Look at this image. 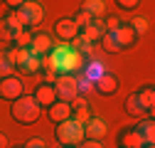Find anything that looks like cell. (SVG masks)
I'll use <instances>...</instances> for the list:
<instances>
[{
	"label": "cell",
	"instance_id": "1",
	"mask_svg": "<svg viewBox=\"0 0 155 148\" xmlns=\"http://www.w3.org/2000/svg\"><path fill=\"white\" fill-rule=\"evenodd\" d=\"M47 67L57 74H71L81 67V54L71 47V42H59V45L52 47Z\"/></svg>",
	"mask_w": 155,
	"mask_h": 148
},
{
	"label": "cell",
	"instance_id": "2",
	"mask_svg": "<svg viewBox=\"0 0 155 148\" xmlns=\"http://www.w3.org/2000/svg\"><path fill=\"white\" fill-rule=\"evenodd\" d=\"M10 114H12V119H15L17 123L30 126V123H35L37 119H40V114H42V106L35 101V96H27V94H22L20 99H15V101H12Z\"/></svg>",
	"mask_w": 155,
	"mask_h": 148
},
{
	"label": "cell",
	"instance_id": "3",
	"mask_svg": "<svg viewBox=\"0 0 155 148\" xmlns=\"http://www.w3.org/2000/svg\"><path fill=\"white\" fill-rule=\"evenodd\" d=\"M57 141L59 146H79L84 141V123H79L76 119L57 123Z\"/></svg>",
	"mask_w": 155,
	"mask_h": 148
},
{
	"label": "cell",
	"instance_id": "4",
	"mask_svg": "<svg viewBox=\"0 0 155 148\" xmlns=\"http://www.w3.org/2000/svg\"><path fill=\"white\" fill-rule=\"evenodd\" d=\"M15 15L20 17V25L25 30H30V27H37L45 20V5L37 3V0H25V3L15 10Z\"/></svg>",
	"mask_w": 155,
	"mask_h": 148
},
{
	"label": "cell",
	"instance_id": "5",
	"mask_svg": "<svg viewBox=\"0 0 155 148\" xmlns=\"http://www.w3.org/2000/svg\"><path fill=\"white\" fill-rule=\"evenodd\" d=\"M52 86H54L57 99H59V101H74L76 96H79V89H76V77H71V74H59Z\"/></svg>",
	"mask_w": 155,
	"mask_h": 148
},
{
	"label": "cell",
	"instance_id": "6",
	"mask_svg": "<svg viewBox=\"0 0 155 148\" xmlns=\"http://www.w3.org/2000/svg\"><path fill=\"white\" fill-rule=\"evenodd\" d=\"M22 94H25V82H22L20 77L10 74V77H3V79H0V99L15 101V99H20Z\"/></svg>",
	"mask_w": 155,
	"mask_h": 148
},
{
	"label": "cell",
	"instance_id": "7",
	"mask_svg": "<svg viewBox=\"0 0 155 148\" xmlns=\"http://www.w3.org/2000/svg\"><path fill=\"white\" fill-rule=\"evenodd\" d=\"M108 133V121L101 119V116H89L84 121V138H91V141H104Z\"/></svg>",
	"mask_w": 155,
	"mask_h": 148
},
{
	"label": "cell",
	"instance_id": "8",
	"mask_svg": "<svg viewBox=\"0 0 155 148\" xmlns=\"http://www.w3.org/2000/svg\"><path fill=\"white\" fill-rule=\"evenodd\" d=\"M17 30H22L20 17H17L15 12H8L3 20H0V42H3V45H10V42L15 40V32H17Z\"/></svg>",
	"mask_w": 155,
	"mask_h": 148
},
{
	"label": "cell",
	"instance_id": "9",
	"mask_svg": "<svg viewBox=\"0 0 155 148\" xmlns=\"http://www.w3.org/2000/svg\"><path fill=\"white\" fill-rule=\"evenodd\" d=\"M54 35L59 37V42H71L76 35H79V27L74 25V20L69 17H62V20L54 22Z\"/></svg>",
	"mask_w": 155,
	"mask_h": 148
},
{
	"label": "cell",
	"instance_id": "10",
	"mask_svg": "<svg viewBox=\"0 0 155 148\" xmlns=\"http://www.w3.org/2000/svg\"><path fill=\"white\" fill-rule=\"evenodd\" d=\"M104 32H106V22H104V17H91L89 25L81 30V37L94 45V42H99V40H101V35H104Z\"/></svg>",
	"mask_w": 155,
	"mask_h": 148
},
{
	"label": "cell",
	"instance_id": "11",
	"mask_svg": "<svg viewBox=\"0 0 155 148\" xmlns=\"http://www.w3.org/2000/svg\"><path fill=\"white\" fill-rule=\"evenodd\" d=\"M52 47H54L52 35H47V32H35V35H32V45H30V49H32L35 54L45 57V54L52 52Z\"/></svg>",
	"mask_w": 155,
	"mask_h": 148
},
{
	"label": "cell",
	"instance_id": "12",
	"mask_svg": "<svg viewBox=\"0 0 155 148\" xmlns=\"http://www.w3.org/2000/svg\"><path fill=\"white\" fill-rule=\"evenodd\" d=\"M118 146L121 148H153V146H148L138 133H135V128H123L121 136H118Z\"/></svg>",
	"mask_w": 155,
	"mask_h": 148
},
{
	"label": "cell",
	"instance_id": "13",
	"mask_svg": "<svg viewBox=\"0 0 155 148\" xmlns=\"http://www.w3.org/2000/svg\"><path fill=\"white\" fill-rule=\"evenodd\" d=\"M35 101L40 104L42 109H49V106L57 101V91H54V86H52V84H47V82H45V84H40V86L35 89Z\"/></svg>",
	"mask_w": 155,
	"mask_h": 148
},
{
	"label": "cell",
	"instance_id": "14",
	"mask_svg": "<svg viewBox=\"0 0 155 148\" xmlns=\"http://www.w3.org/2000/svg\"><path fill=\"white\" fill-rule=\"evenodd\" d=\"M94 89L99 91L101 96H111V94H116V89H118V82H116L113 74H106V72H104L101 77L94 82Z\"/></svg>",
	"mask_w": 155,
	"mask_h": 148
},
{
	"label": "cell",
	"instance_id": "15",
	"mask_svg": "<svg viewBox=\"0 0 155 148\" xmlns=\"http://www.w3.org/2000/svg\"><path fill=\"white\" fill-rule=\"evenodd\" d=\"M113 32H116V37H118V45H121V49H128V47H133L135 42H138V35H135V32L130 30V25H128V22H121V25L116 27Z\"/></svg>",
	"mask_w": 155,
	"mask_h": 148
},
{
	"label": "cell",
	"instance_id": "16",
	"mask_svg": "<svg viewBox=\"0 0 155 148\" xmlns=\"http://www.w3.org/2000/svg\"><path fill=\"white\" fill-rule=\"evenodd\" d=\"M49 119H52L54 123H62V121L71 119V104H69V101H59V99H57V101L49 106Z\"/></svg>",
	"mask_w": 155,
	"mask_h": 148
},
{
	"label": "cell",
	"instance_id": "17",
	"mask_svg": "<svg viewBox=\"0 0 155 148\" xmlns=\"http://www.w3.org/2000/svg\"><path fill=\"white\" fill-rule=\"evenodd\" d=\"M126 114H128V116H133V119H145L150 111L143 106V101L138 99V94L133 91V94L126 99Z\"/></svg>",
	"mask_w": 155,
	"mask_h": 148
},
{
	"label": "cell",
	"instance_id": "18",
	"mask_svg": "<svg viewBox=\"0 0 155 148\" xmlns=\"http://www.w3.org/2000/svg\"><path fill=\"white\" fill-rule=\"evenodd\" d=\"M135 133H138L148 146H153V141H155V123H153V119L150 116L138 119V123H135Z\"/></svg>",
	"mask_w": 155,
	"mask_h": 148
},
{
	"label": "cell",
	"instance_id": "19",
	"mask_svg": "<svg viewBox=\"0 0 155 148\" xmlns=\"http://www.w3.org/2000/svg\"><path fill=\"white\" fill-rule=\"evenodd\" d=\"M71 104V119H76L79 123H84L91 114H89V101L84 99V96H76L74 101H69Z\"/></svg>",
	"mask_w": 155,
	"mask_h": 148
},
{
	"label": "cell",
	"instance_id": "20",
	"mask_svg": "<svg viewBox=\"0 0 155 148\" xmlns=\"http://www.w3.org/2000/svg\"><path fill=\"white\" fill-rule=\"evenodd\" d=\"M81 12H86L91 17H104L106 15V3L104 0H84L81 3Z\"/></svg>",
	"mask_w": 155,
	"mask_h": 148
},
{
	"label": "cell",
	"instance_id": "21",
	"mask_svg": "<svg viewBox=\"0 0 155 148\" xmlns=\"http://www.w3.org/2000/svg\"><path fill=\"white\" fill-rule=\"evenodd\" d=\"M30 54H32V49H30V47H15V49L10 52V59H12L15 69H20V72H22L25 62L30 59Z\"/></svg>",
	"mask_w": 155,
	"mask_h": 148
},
{
	"label": "cell",
	"instance_id": "22",
	"mask_svg": "<svg viewBox=\"0 0 155 148\" xmlns=\"http://www.w3.org/2000/svg\"><path fill=\"white\" fill-rule=\"evenodd\" d=\"M101 47H104L106 52H121L118 37H116V32H113V30H106V32L101 35Z\"/></svg>",
	"mask_w": 155,
	"mask_h": 148
},
{
	"label": "cell",
	"instance_id": "23",
	"mask_svg": "<svg viewBox=\"0 0 155 148\" xmlns=\"http://www.w3.org/2000/svg\"><path fill=\"white\" fill-rule=\"evenodd\" d=\"M128 25H130V30H133L135 35H138V40H140V37H143V35L150 30V22H148V17H143V15H135V17H133V20H130Z\"/></svg>",
	"mask_w": 155,
	"mask_h": 148
},
{
	"label": "cell",
	"instance_id": "24",
	"mask_svg": "<svg viewBox=\"0 0 155 148\" xmlns=\"http://www.w3.org/2000/svg\"><path fill=\"white\" fill-rule=\"evenodd\" d=\"M42 64H45V59L40 57V54H30V59L25 62V67H22V74H37V72H40L42 69Z\"/></svg>",
	"mask_w": 155,
	"mask_h": 148
},
{
	"label": "cell",
	"instance_id": "25",
	"mask_svg": "<svg viewBox=\"0 0 155 148\" xmlns=\"http://www.w3.org/2000/svg\"><path fill=\"white\" fill-rule=\"evenodd\" d=\"M135 94H138V99L143 101V106H145L148 111H153V104H155V91H153V86H150V84H148V86H143V89H138Z\"/></svg>",
	"mask_w": 155,
	"mask_h": 148
},
{
	"label": "cell",
	"instance_id": "26",
	"mask_svg": "<svg viewBox=\"0 0 155 148\" xmlns=\"http://www.w3.org/2000/svg\"><path fill=\"white\" fill-rule=\"evenodd\" d=\"M15 72V64L10 59V52H0V79L3 77H10Z\"/></svg>",
	"mask_w": 155,
	"mask_h": 148
},
{
	"label": "cell",
	"instance_id": "27",
	"mask_svg": "<svg viewBox=\"0 0 155 148\" xmlns=\"http://www.w3.org/2000/svg\"><path fill=\"white\" fill-rule=\"evenodd\" d=\"M71 42H74L71 47H74L76 52H79V54H81V57H86V54H91V42H89V40H84V37H81V35H76V37H74V40H71Z\"/></svg>",
	"mask_w": 155,
	"mask_h": 148
},
{
	"label": "cell",
	"instance_id": "28",
	"mask_svg": "<svg viewBox=\"0 0 155 148\" xmlns=\"http://www.w3.org/2000/svg\"><path fill=\"white\" fill-rule=\"evenodd\" d=\"M12 42H15L17 47H30V45H32V32H30V30H25V27H22V30H17Z\"/></svg>",
	"mask_w": 155,
	"mask_h": 148
},
{
	"label": "cell",
	"instance_id": "29",
	"mask_svg": "<svg viewBox=\"0 0 155 148\" xmlns=\"http://www.w3.org/2000/svg\"><path fill=\"white\" fill-rule=\"evenodd\" d=\"M101 74H104V67H101L99 62H91V64H89V67L84 69V77H86V79H89L91 84H94L96 79H99V77H101Z\"/></svg>",
	"mask_w": 155,
	"mask_h": 148
},
{
	"label": "cell",
	"instance_id": "30",
	"mask_svg": "<svg viewBox=\"0 0 155 148\" xmlns=\"http://www.w3.org/2000/svg\"><path fill=\"white\" fill-rule=\"evenodd\" d=\"M89 20H91V15H86V12H81V10H79V15L74 17V25L79 27V30H84V27L89 25Z\"/></svg>",
	"mask_w": 155,
	"mask_h": 148
},
{
	"label": "cell",
	"instance_id": "31",
	"mask_svg": "<svg viewBox=\"0 0 155 148\" xmlns=\"http://www.w3.org/2000/svg\"><path fill=\"white\" fill-rule=\"evenodd\" d=\"M116 3H118V8H121V10H135L140 0H116Z\"/></svg>",
	"mask_w": 155,
	"mask_h": 148
},
{
	"label": "cell",
	"instance_id": "32",
	"mask_svg": "<svg viewBox=\"0 0 155 148\" xmlns=\"http://www.w3.org/2000/svg\"><path fill=\"white\" fill-rule=\"evenodd\" d=\"M79 146H81V148H104V141H91V138H84Z\"/></svg>",
	"mask_w": 155,
	"mask_h": 148
},
{
	"label": "cell",
	"instance_id": "33",
	"mask_svg": "<svg viewBox=\"0 0 155 148\" xmlns=\"http://www.w3.org/2000/svg\"><path fill=\"white\" fill-rule=\"evenodd\" d=\"M25 148H47V143H45L42 138H30V141L25 143Z\"/></svg>",
	"mask_w": 155,
	"mask_h": 148
},
{
	"label": "cell",
	"instance_id": "34",
	"mask_svg": "<svg viewBox=\"0 0 155 148\" xmlns=\"http://www.w3.org/2000/svg\"><path fill=\"white\" fill-rule=\"evenodd\" d=\"M104 22H106V30H116V27L121 25L118 17H104Z\"/></svg>",
	"mask_w": 155,
	"mask_h": 148
},
{
	"label": "cell",
	"instance_id": "35",
	"mask_svg": "<svg viewBox=\"0 0 155 148\" xmlns=\"http://www.w3.org/2000/svg\"><path fill=\"white\" fill-rule=\"evenodd\" d=\"M3 3H5V5L10 8V10H17V8H20V5L25 3V0H3Z\"/></svg>",
	"mask_w": 155,
	"mask_h": 148
},
{
	"label": "cell",
	"instance_id": "36",
	"mask_svg": "<svg viewBox=\"0 0 155 148\" xmlns=\"http://www.w3.org/2000/svg\"><path fill=\"white\" fill-rule=\"evenodd\" d=\"M0 148H10V143H8V136H5V133H0Z\"/></svg>",
	"mask_w": 155,
	"mask_h": 148
},
{
	"label": "cell",
	"instance_id": "37",
	"mask_svg": "<svg viewBox=\"0 0 155 148\" xmlns=\"http://www.w3.org/2000/svg\"><path fill=\"white\" fill-rule=\"evenodd\" d=\"M59 148H74V146H59Z\"/></svg>",
	"mask_w": 155,
	"mask_h": 148
},
{
	"label": "cell",
	"instance_id": "38",
	"mask_svg": "<svg viewBox=\"0 0 155 148\" xmlns=\"http://www.w3.org/2000/svg\"><path fill=\"white\" fill-rule=\"evenodd\" d=\"M12 148H25V146H12Z\"/></svg>",
	"mask_w": 155,
	"mask_h": 148
},
{
	"label": "cell",
	"instance_id": "39",
	"mask_svg": "<svg viewBox=\"0 0 155 148\" xmlns=\"http://www.w3.org/2000/svg\"><path fill=\"white\" fill-rule=\"evenodd\" d=\"M0 3H3V0H0Z\"/></svg>",
	"mask_w": 155,
	"mask_h": 148
},
{
	"label": "cell",
	"instance_id": "40",
	"mask_svg": "<svg viewBox=\"0 0 155 148\" xmlns=\"http://www.w3.org/2000/svg\"><path fill=\"white\" fill-rule=\"evenodd\" d=\"M118 148H121V146H118Z\"/></svg>",
	"mask_w": 155,
	"mask_h": 148
}]
</instances>
